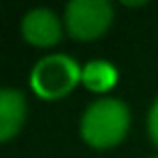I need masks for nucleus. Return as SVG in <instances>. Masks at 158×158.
Returning a JSON list of instances; mask_svg holds the SVG:
<instances>
[{
    "label": "nucleus",
    "instance_id": "1",
    "mask_svg": "<svg viewBox=\"0 0 158 158\" xmlns=\"http://www.w3.org/2000/svg\"><path fill=\"white\" fill-rule=\"evenodd\" d=\"M130 130V107L116 95H100L86 105L79 118V135L91 149H114Z\"/></svg>",
    "mask_w": 158,
    "mask_h": 158
},
{
    "label": "nucleus",
    "instance_id": "2",
    "mask_svg": "<svg viewBox=\"0 0 158 158\" xmlns=\"http://www.w3.org/2000/svg\"><path fill=\"white\" fill-rule=\"evenodd\" d=\"M84 68L70 54H47L30 70V89L42 100H60L81 81Z\"/></svg>",
    "mask_w": 158,
    "mask_h": 158
},
{
    "label": "nucleus",
    "instance_id": "3",
    "mask_svg": "<svg viewBox=\"0 0 158 158\" xmlns=\"http://www.w3.org/2000/svg\"><path fill=\"white\" fill-rule=\"evenodd\" d=\"M114 21V7L109 0H70L65 5L63 23L77 42H91L102 37Z\"/></svg>",
    "mask_w": 158,
    "mask_h": 158
},
{
    "label": "nucleus",
    "instance_id": "4",
    "mask_svg": "<svg viewBox=\"0 0 158 158\" xmlns=\"http://www.w3.org/2000/svg\"><path fill=\"white\" fill-rule=\"evenodd\" d=\"M21 37L33 47L49 49L63 40V19L49 7H33L21 19Z\"/></svg>",
    "mask_w": 158,
    "mask_h": 158
},
{
    "label": "nucleus",
    "instance_id": "5",
    "mask_svg": "<svg viewBox=\"0 0 158 158\" xmlns=\"http://www.w3.org/2000/svg\"><path fill=\"white\" fill-rule=\"evenodd\" d=\"M26 114H28V102L19 89L12 86L0 89V142H10L14 135H19Z\"/></svg>",
    "mask_w": 158,
    "mask_h": 158
},
{
    "label": "nucleus",
    "instance_id": "6",
    "mask_svg": "<svg viewBox=\"0 0 158 158\" xmlns=\"http://www.w3.org/2000/svg\"><path fill=\"white\" fill-rule=\"evenodd\" d=\"M118 70L109 60H89L81 72V84L93 93H107L116 86Z\"/></svg>",
    "mask_w": 158,
    "mask_h": 158
},
{
    "label": "nucleus",
    "instance_id": "7",
    "mask_svg": "<svg viewBox=\"0 0 158 158\" xmlns=\"http://www.w3.org/2000/svg\"><path fill=\"white\" fill-rule=\"evenodd\" d=\"M147 133L151 137V142L158 147V98L151 102L149 107V114H147Z\"/></svg>",
    "mask_w": 158,
    "mask_h": 158
},
{
    "label": "nucleus",
    "instance_id": "8",
    "mask_svg": "<svg viewBox=\"0 0 158 158\" xmlns=\"http://www.w3.org/2000/svg\"><path fill=\"white\" fill-rule=\"evenodd\" d=\"M151 158H158V156H151Z\"/></svg>",
    "mask_w": 158,
    "mask_h": 158
}]
</instances>
